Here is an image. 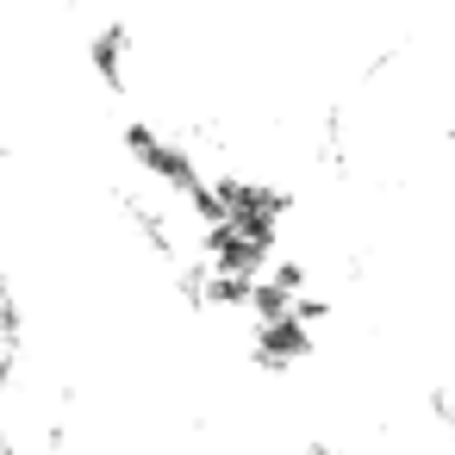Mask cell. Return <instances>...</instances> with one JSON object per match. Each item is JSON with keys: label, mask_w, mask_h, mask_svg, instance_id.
<instances>
[{"label": "cell", "mask_w": 455, "mask_h": 455, "mask_svg": "<svg viewBox=\"0 0 455 455\" xmlns=\"http://www.w3.org/2000/svg\"><path fill=\"white\" fill-rule=\"evenodd\" d=\"M88 69H94L100 88L125 94V88H132V32H125V26H100V32L88 38Z\"/></svg>", "instance_id": "cell-1"}]
</instances>
